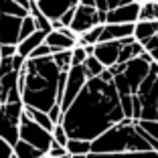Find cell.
<instances>
[{
  "instance_id": "obj_37",
  "label": "cell",
  "mask_w": 158,
  "mask_h": 158,
  "mask_svg": "<svg viewBox=\"0 0 158 158\" xmlns=\"http://www.w3.org/2000/svg\"><path fill=\"white\" fill-rule=\"evenodd\" d=\"M95 8L98 10H102V12H107V0H95Z\"/></svg>"
},
{
  "instance_id": "obj_45",
  "label": "cell",
  "mask_w": 158,
  "mask_h": 158,
  "mask_svg": "<svg viewBox=\"0 0 158 158\" xmlns=\"http://www.w3.org/2000/svg\"><path fill=\"white\" fill-rule=\"evenodd\" d=\"M0 59H2V57H0Z\"/></svg>"
},
{
  "instance_id": "obj_17",
  "label": "cell",
  "mask_w": 158,
  "mask_h": 158,
  "mask_svg": "<svg viewBox=\"0 0 158 158\" xmlns=\"http://www.w3.org/2000/svg\"><path fill=\"white\" fill-rule=\"evenodd\" d=\"M158 35V20H138L136 23V28H134V39L138 43L144 45L146 41Z\"/></svg>"
},
{
  "instance_id": "obj_21",
  "label": "cell",
  "mask_w": 158,
  "mask_h": 158,
  "mask_svg": "<svg viewBox=\"0 0 158 158\" xmlns=\"http://www.w3.org/2000/svg\"><path fill=\"white\" fill-rule=\"evenodd\" d=\"M65 148L71 156L73 154H85V156H89L91 154V142L89 140H79V138H69Z\"/></svg>"
},
{
  "instance_id": "obj_16",
  "label": "cell",
  "mask_w": 158,
  "mask_h": 158,
  "mask_svg": "<svg viewBox=\"0 0 158 158\" xmlns=\"http://www.w3.org/2000/svg\"><path fill=\"white\" fill-rule=\"evenodd\" d=\"M47 31H41V28H37L31 37H27L24 41H20L19 43V47H16V53H19L20 57H24V59H28L31 57V53L37 49V47H41L43 43H45V39H47Z\"/></svg>"
},
{
  "instance_id": "obj_7",
  "label": "cell",
  "mask_w": 158,
  "mask_h": 158,
  "mask_svg": "<svg viewBox=\"0 0 158 158\" xmlns=\"http://www.w3.org/2000/svg\"><path fill=\"white\" fill-rule=\"evenodd\" d=\"M106 19H107V12H102V10H98L95 6L77 4V8H75V19H73V23H71L69 28L77 37H81L83 33L91 31L93 27L106 24Z\"/></svg>"
},
{
  "instance_id": "obj_9",
  "label": "cell",
  "mask_w": 158,
  "mask_h": 158,
  "mask_svg": "<svg viewBox=\"0 0 158 158\" xmlns=\"http://www.w3.org/2000/svg\"><path fill=\"white\" fill-rule=\"evenodd\" d=\"M23 16L0 14V45H19Z\"/></svg>"
},
{
  "instance_id": "obj_13",
  "label": "cell",
  "mask_w": 158,
  "mask_h": 158,
  "mask_svg": "<svg viewBox=\"0 0 158 158\" xmlns=\"http://www.w3.org/2000/svg\"><path fill=\"white\" fill-rule=\"evenodd\" d=\"M142 102V118L140 120H152L158 122V79L146 93L138 95Z\"/></svg>"
},
{
  "instance_id": "obj_40",
  "label": "cell",
  "mask_w": 158,
  "mask_h": 158,
  "mask_svg": "<svg viewBox=\"0 0 158 158\" xmlns=\"http://www.w3.org/2000/svg\"><path fill=\"white\" fill-rule=\"evenodd\" d=\"M61 158H71V154H67V156H61Z\"/></svg>"
},
{
  "instance_id": "obj_38",
  "label": "cell",
  "mask_w": 158,
  "mask_h": 158,
  "mask_svg": "<svg viewBox=\"0 0 158 158\" xmlns=\"http://www.w3.org/2000/svg\"><path fill=\"white\" fill-rule=\"evenodd\" d=\"M28 2H31V4L35 6V10H33V12H31V14H33V16H39V14H41V10L37 8V0H28Z\"/></svg>"
},
{
  "instance_id": "obj_43",
  "label": "cell",
  "mask_w": 158,
  "mask_h": 158,
  "mask_svg": "<svg viewBox=\"0 0 158 158\" xmlns=\"http://www.w3.org/2000/svg\"><path fill=\"white\" fill-rule=\"evenodd\" d=\"M12 158H16V154H14V156H12Z\"/></svg>"
},
{
  "instance_id": "obj_23",
  "label": "cell",
  "mask_w": 158,
  "mask_h": 158,
  "mask_svg": "<svg viewBox=\"0 0 158 158\" xmlns=\"http://www.w3.org/2000/svg\"><path fill=\"white\" fill-rule=\"evenodd\" d=\"M140 20H158V2L144 0L140 4Z\"/></svg>"
},
{
  "instance_id": "obj_8",
  "label": "cell",
  "mask_w": 158,
  "mask_h": 158,
  "mask_svg": "<svg viewBox=\"0 0 158 158\" xmlns=\"http://www.w3.org/2000/svg\"><path fill=\"white\" fill-rule=\"evenodd\" d=\"M89 81L87 73H85V67L83 65H77V67H71L69 69V75H67V83H65V91H63V98H61V112L65 114L69 110V106L75 102L81 89L85 87V83Z\"/></svg>"
},
{
  "instance_id": "obj_29",
  "label": "cell",
  "mask_w": 158,
  "mask_h": 158,
  "mask_svg": "<svg viewBox=\"0 0 158 158\" xmlns=\"http://www.w3.org/2000/svg\"><path fill=\"white\" fill-rule=\"evenodd\" d=\"M138 126L142 130H146L154 140H158V122H152V120H136Z\"/></svg>"
},
{
  "instance_id": "obj_25",
  "label": "cell",
  "mask_w": 158,
  "mask_h": 158,
  "mask_svg": "<svg viewBox=\"0 0 158 158\" xmlns=\"http://www.w3.org/2000/svg\"><path fill=\"white\" fill-rule=\"evenodd\" d=\"M37 28H39L37 27V19H35L33 14L24 16V19H23V27H20V41H24L27 37H31Z\"/></svg>"
},
{
  "instance_id": "obj_22",
  "label": "cell",
  "mask_w": 158,
  "mask_h": 158,
  "mask_svg": "<svg viewBox=\"0 0 158 158\" xmlns=\"http://www.w3.org/2000/svg\"><path fill=\"white\" fill-rule=\"evenodd\" d=\"M83 67H85V73H87V77H89V79L99 77V75H102L103 71L107 69V67H103V63H102V61H99L98 57H93V55H89L87 59H85Z\"/></svg>"
},
{
  "instance_id": "obj_36",
  "label": "cell",
  "mask_w": 158,
  "mask_h": 158,
  "mask_svg": "<svg viewBox=\"0 0 158 158\" xmlns=\"http://www.w3.org/2000/svg\"><path fill=\"white\" fill-rule=\"evenodd\" d=\"M130 2H134V0H107V8L114 10V8H120V6L130 4Z\"/></svg>"
},
{
  "instance_id": "obj_20",
  "label": "cell",
  "mask_w": 158,
  "mask_h": 158,
  "mask_svg": "<svg viewBox=\"0 0 158 158\" xmlns=\"http://www.w3.org/2000/svg\"><path fill=\"white\" fill-rule=\"evenodd\" d=\"M14 154H16V158H43L45 156L41 150H37L35 146L27 144L24 140H19V142L14 144Z\"/></svg>"
},
{
  "instance_id": "obj_39",
  "label": "cell",
  "mask_w": 158,
  "mask_h": 158,
  "mask_svg": "<svg viewBox=\"0 0 158 158\" xmlns=\"http://www.w3.org/2000/svg\"><path fill=\"white\" fill-rule=\"evenodd\" d=\"M79 4H83V6H95V0H79Z\"/></svg>"
},
{
  "instance_id": "obj_24",
  "label": "cell",
  "mask_w": 158,
  "mask_h": 158,
  "mask_svg": "<svg viewBox=\"0 0 158 158\" xmlns=\"http://www.w3.org/2000/svg\"><path fill=\"white\" fill-rule=\"evenodd\" d=\"M102 33H103V24H98V27H93L91 31H87V33H83L81 37H79V45H98L99 41H102Z\"/></svg>"
},
{
  "instance_id": "obj_35",
  "label": "cell",
  "mask_w": 158,
  "mask_h": 158,
  "mask_svg": "<svg viewBox=\"0 0 158 158\" xmlns=\"http://www.w3.org/2000/svg\"><path fill=\"white\" fill-rule=\"evenodd\" d=\"M75 8H77V6H75ZM75 8L67 10V12L61 16V23H63V27H71V23H73V19H75Z\"/></svg>"
},
{
  "instance_id": "obj_18",
  "label": "cell",
  "mask_w": 158,
  "mask_h": 158,
  "mask_svg": "<svg viewBox=\"0 0 158 158\" xmlns=\"http://www.w3.org/2000/svg\"><path fill=\"white\" fill-rule=\"evenodd\" d=\"M24 114H27L28 118H33L37 124H41L43 128H47L49 132H53V128H55V122L51 120V116L47 112H41V110H37V107H28L24 106Z\"/></svg>"
},
{
  "instance_id": "obj_30",
  "label": "cell",
  "mask_w": 158,
  "mask_h": 158,
  "mask_svg": "<svg viewBox=\"0 0 158 158\" xmlns=\"http://www.w3.org/2000/svg\"><path fill=\"white\" fill-rule=\"evenodd\" d=\"M51 55H53V49L47 45V43H43L41 47H37V49L31 53L28 59H43V57H51Z\"/></svg>"
},
{
  "instance_id": "obj_11",
  "label": "cell",
  "mask_w": 158,
  "mask_h": 158,
  "mask_svg": "<svg viewBox=\"0 0 158 158\" xmlns=\"http://www.w3.org/2000/svg\"><path fill=\"white\" fill-rule=\"evenodd\" d=\"M140 20V2H130L126 6H120V8L107 10V19L106 24H136Z\"/></svg>"
},
{
  "instance_id": "obj_12",
  "label": "cell",
  "mask_w": 158,
  "mask_h": 158,
  "mask_svg": "<svg viewBox=\"0 0 158 158\" xmlns=\"http://www.w3.org/2000/svg\"><path fill=\"white\" fill-rule=\"evenodd\" d=\"M120 53H122V43L120 41H106V43H98V45L93 47V57H98L103 63V67L118 65Z\"/></svg>"
},
{
  "instance_id": "obj_42",
  "label": "cell",
  "mask_w": 158,
  "mask_h": 158,
  "mask_svg": "<svg viewBox=\"0 0 158 158\" xmlns=\"http://www.w3.org/2000/svg\"><path fill=\"white\" fill-rule=\"evenodd\" d=\"M43 158H49V156H47V154H45V156H43Z\"/></svg>"
},
{
  "instance_id": "obj_14",
  "label": "cell",
  "mask_w": 158,
  "mask_h": 158,
  "mask_svg": "<svg viewBox=\"0 0 158 158\" xmlns=\"http://www.w3.org/2000/svg\"><path fill=\"white\" fill-rule=\"evenodd\" d=\"M45 43L53 49V53H61V51H71V49H75V47L79 45L77 39L69 37V35L61 33V31H51V33L47 35Z\"/></svg>"
},
{
  "instance_id": "obj_27",
  "label": "cell",
  "mask_w": 158,
  "mask_h": 158,
  "mask_svg": "<svg viewBox=\"0 0 158 158\" xmlns=\"http://www.w3.org/2000/svg\"><path fill=\"white\" fill-rule=\"evenodd\" d=\"M87 57H89V55H87V51H85V47H83V45H77L73 51H71V65H73V67L83 65Z\"/></svg>"
},
{
  "instance_id": "obj_6",
  "label": "cell",
  "mask_w": 158,
  "mask_h": 158,
  "mask_svg": "<svg viewBox=\"0 0 158 158\" xmlns=\"http://www.w3.org/2000/svg\"><path fill=\"white\" fill-rule=\"evenodd\" d=\"M20 140H24L27 144L35 146L37 150H41L43 154H47L49 150L55 146V138H53V132H49L47 128H43L41 124L28 118L27 114L20 120Z\"/></svg>"
},
{
  "instance_id": "obj_2",
  "label": "cell",
  "mask_w": 158,
  "mask_h": 158,
  "mask_svg": "<svg viewBox=\"0 0 158 158\" xmlns=\"http://www.w3.org/2000/svg\"><path fill=\"white\" fill-rule=\"evenodd\" d=\"M67 75L69 71H61L53 55L43 59H27L19 73V89L24 106L49 114L61 103Z\"/></svg>"
},
{
  "instance_id": "obj_31",
  "label": "cell",
  "mask_w": 158,
  "mask_h": 158,
  "mask_svg": "<svg viewBox=\"0 0 158 158\" xmlns=\"http://www.w3.org/2000/svg\"><path fill=\"white\" fill-rule=\"evenodd\" d=\"M144 49L150 53V55H152V59H154V61H158V35H154L150 41H146V43H144Z\"/></svg>"
},
{
  "instance_id": "obj_44",
  "label": "cell",
  "mask_w": 158,
  "mask_h": 158,
  "mask_svg": "<svg viewBox=\"0 0 158 158\" xmlns=\"http://www.w3.org/2000/svg\"><path fill=\"white\" fill-rule=\"evenodd\" d=\"M87 158H91V156H87Z\"/></svg>"
},
{
  "instance_id": "obj_33",
  "label": "cell",
  "mask_w": 158,
  "mask_h": 158,
  "mask_svg": "<svg viewBox=\"0 0 158 158\" xmlns=\"http://www.w3.org/2000/svg\"><path fill=\"white\" fill-rule=\"evenodd\" d=\"M67 154H69V152H67V148H65V146L55 144L51 150H49V152H47V156H49V158H61V156H67Z\"/></svg>"
},
{
  "instance_id": "obj_47",
  "label": "cell",
  "mask_w": 158,
  "mask_h": 158,
  "mask_svg": "<svg viewBox=\"0 0 158 158\" xmlns=\"http://www.w3.org/2000/svg\"><path fill=\"white\" fill-rule=\"evenodd\" d=\"M156 2H158V0H156Z\"/></svg>"
},
{
  "instance_id": "obj_10",
  "label": "cell",
  "mask_w": 158,
  "mask_h": 158,
  "mask_svg": "<svg viewBox=\"0 0 158 158\" xmlns=\"http://www.w3.org/2000/svg\"><path fill=\"white\" fill-rule=\"evenodd\" d=\"M79 4V0H37V8L51 20H61V16L67 10L75 8Z\"/></svg>"
},
{
  "instance_id": "obj_26",
  "label": "cell",
  "mask_w": 158,
  "mask_h": 158,
  "mask_svg": "<svg viewBox=\"0 0 158 158\" xmlns=\"http://www.w3.org/2000/svg\"><path fill=\"white\" fill-rule=\"evenodd\" d=\"M73 51V49H71ZM71 51H61V53H53V59H55V63L59 65L61 71H69L71 67Z\"/></svg>"
},
{
  "instance_id": "obj_3",
  "label": "cell",
  "mask_w": 158,
  "mask_h": 158,
  "mask_svg": "<svg viewBox=\"0 0 158 158\" xmlns=\"http://www.w3.org/2000/svg\"><path fill=\"white\" fill-rule=\"evenodd\" d=\"M156 150L158 140H154L146 130H142L138 122L126 118L99 138L91 142V154H116V152H146Z\"/></svg>"
},
{
  "instance_id": "obj_41",
  "label": "cell",
  "mask_w": 158,
  "mask_h": 158,
  "mask_svg": "<svg viewBox=\"0 0 158 158\" xmlns=\"http://www.w3.org/2000/svg\"><path fill=\"white\" fill-rule=\"evenodd\" d=\"M134 2H140V4H142V2H144V0H134Z\"/></svg>"
},
{
  "instance_id": "obj_4",
  "label": "cell",
  "mask_w": 158,
  "mask_h": 158,
  "mask_svg": "<svg viewBox=\"0 0 158 158\" xmlns=\"http://www.w3.org/2000/svg\"><path fill=\"white\" fill-rule=\"evenodd\" d=\"M150 67H152V63L144 61L142 57H136V59L128 61V63H118V65L107 67V69H112L114 75H116L114 85L118 87L120 95H136L142 81L148 77Z\"/></svg>"
},
{
  "instance_id": "obj_28",
  "label": "cell",
  "mask_w": 158,
  "mask_h": 158,
  "mask_svg": "<svg viewBox=\"0 0 158 158\" xmlns=\"http://www.w3.org/2000/svg\"><path fill=\"white\" fill-rule=\"evenodd\" d=\"M53 138H55V144L67 146V142H69V134H67V130L63 128V124H57L55 128H53Z\"/></svg>"
},
{
  "instance_id": "obj_5",
  "label": "cell",
  "mask_w": 158,
  "mask_h": 158,
  "mask_svg": "<svg viewBox=\"0 0 158 158\" xmlns=\"http://www.w3.org/2000/svg\"><path fill=\"white\" fill-rule=\"evenodd\" d=\"M24 116L23 98H12L0 106V138L8 144H16L20 140V120Z\"/></svg>"
},
{
  "instance_id": "obj_19",
  "label": "cell",
  "mask_w": 158,
  "mask_h": 158,
  "mask_svg": "<svg viewBox=\"0 0 158 158\" xmlns=\"http://www.w3.org/2000/svg\"><path fill=\"white\" fill-rule=\"evenodd\" d=\"M144 51H146L144 45H142V43H138V41L130 43V45H122V53H120V61H118V63H128V61L140 57Z\"/></svg>"
},
{
  "instance_id": "obj_34",
  "label": "cell",
  "mask_w": 158,
  "mask_h": 158,
  "mask_svg": "<svg viewBox=\"0 0 158 158\" xmlns=\"http://www.w3.org/2000/svg\"><path fill=\"white\" fill-rule=\"evenodd\" d=\"M16 47L19 45H0V57H2V59L14 57L16 55Z\"/></svg>"
},
{
  "instance_id": "obj_46",
  "label": "cell",
  "mask_w": 158,
  "mask_h": 158,
  "mask_svg": "<svg viewBox=\"0 0 158 158\" xmlns=\"http://www.w3.org/2000/svg\"><path fill=\"white\" fill-rule=\"evenodd\" d=\"M156 63H158V61H156Z\"/></svg>"
},
{
  "instance_id": "obj_15",
  "label": "cell",
  "mask_w": 158,
  "mask_h": 158,
  "mask_svg": "<svg viewBox=\"0 0 158 158\" xmlns=\"http://www.w3.org/2000/svg\"><path fill=\"white\" fill-rule=\"evenodd\" d=\"M134 28H136V24H112V23H107V24H103V33H102V41L99 43L122 41V39L134 37Z\"/></svg>"
},
{
  "instance_id": "obj_32",
  "label": "cell",
  "mask_w": 158,
  "mask_h": 158,
  "mask_svg": "<svg viewBox=\"0 0 158 158\" xmlns=\"http://www.w3.org/2000/svg\"><path fill=\"white\" fill-rule=\"evenodd\" d=\"M14 156V146L8 144L4 138H0V158H12Z\"/></svg>"
},
{
  "instance_id": "obj_1",
  "label": "cell",
  "mask_w": 158,
  "mask_h": 158,
  "mask_svg": "<svg viewBox=\"0 0 158 158\" xmlns=\"http://www.w3.org/2000/svg\"><path fill=\"white\" fill-rule=\"evenodd\" d=\"M122 120H126V114L114 81L93 77L85 83L81 93L63 114L61 124L67 130L69 138L93 142Z\"/></svg>"
}]
</instances>
